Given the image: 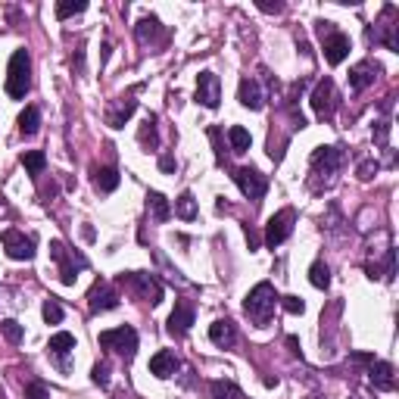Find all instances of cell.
Returning <instances> with one entry per match:
<instances>
[{
	"label": "cell",
	"mask_w": 399,
	"mask_h": 399,
	"mask_svg": "<svg viewBox=\"0 0 399 399\" xmlns=\"http://www.w3.org/2000/svg\"><path fill=\"white\" fill-rule=\"evenodd\" d=\"M309 399H325V396H309Z\"/></svg>",
	"instance_id": "bcb514c9"
},
{
	"label": "cell",
	"mask_w": 399,
	"mask_h": 399,
	"mask_svg": "<svg viewBox=\"0 0 399 399\" xmlns=\"http://www.w3.org/2000/svg\"><path fill=\"white\" fill-rule=\"evenodd\" d=\"M218 100H222V82H218V75L200 72L197 75V103H203L206 109H215Z\"/></svg>",
	"instance_id": "5bb4252c"
},
{
	"label": "cell",
	"mask_w": 399,
	"mask_h": 399,
	"mask_svg": "<svg viewBox=\"0 0 399 399\" xmlns=\"http://www.w3.org/2000/svg\"><path fill=\"white\" fill-rule=\"evenodd\" d=\"M369 381L374 384V390H396V374H393V365L390 362H378V359H371L369 362Z\"/></svg>",
	"instance_id": "e0dca14e"
},
{
	"label": "cell",
	"mask_w": 399,
	"mask_h": 399,
	"mask_svg": "<svg viewBox=\"0 0 399 399\" xmlns=\"http://www.w3.org/2000/svg\"><path fill=\"white\" fill-rule=\"evenodd\" d=\"M191 325H193V303H191V300L175 303V312L169 315V327H166V331H169L175 340H181L184 334L191 331Z\"/></svg>",
	"instance_id": "9a60e30c"
},
{
	"label": "cell",
	"mask_w": 399,
	"mask_h": 399,
	"mask_svg": "<svg viewBox=\"0 0 399 399\" xmlns=\"http://www.w3.org/2000/svg\"><path fill=\"white\" fill-rule=\"evenodd\" d=\"M343 147H318L315 153H312V178L309 184L315 181V178H325V184H331V178L337 175L343 169Z\"/></svg>",
	"instance_id": "5b68a950"
},
{
	"label": "cell",
	"mask_w": 399,
	"mask_h": 399,
	"mask_svg": "<svg viewBox=\"0 0 399 399\" xmlns=\"http://www.w3.org/2000/svg\"><path fill=\"white\" fill-rule=\"evenodd\" d=\"M175 215L184 218V222H193V218H197V200H193L191 191H184L181 197L175 200Z\"/></svg>",
	"instance_id": "4316f807"
},
{
	"label": "cell",
	"mask_w": 399,
	"mask_h": 399,
	"mask_svg": "<svg viewBox=\"0 0 399 399\" xmlns=\"http://www.w3.org/2000/svg\"><path fill=\"white\" fill-rule=\"evenodd\" d=\"M0 240H4V249L6 256L16 262H28L31 256H35V237H28V234L16 231V228H6L0 234Z\"/></svg>",
	"instance_id": "8fae6325"
},
{
	"label": "cell",
	"mask_w": 399,
	"mask_h": 399,
	"mask_svg": "<svg viewBox=\"0 0 399 399\" xmlns=\"http://www.w3.org/2000/svg\"><path fill=\"white\" fill-rule=\"evenodd\" d=\"M259 10H262V13H281L284 6H281V4H259Z\"/></svg>",
	"instance_id": "ee69618b"
},
{
	"label": "cell",
	"mask_w": 399,
	"mask_h": 399,
	"mask_svg": "<svg viewBox=\"0 0 399 399\" xmlns=\"http://www.w3.org/2000/svg\"><path fill=\"white\" fill-rule=\"evenodd\" d=\"M209 140H213V147H215V156H218V162L225 159V144H222V128H209Z\"/></svg>",
	"instance_id": "60d3db41"
},
{
	"label": "cell",
	"mask_w": 399,
	"mask_h": 399,
	"mask_svg": "<svg viewBox=\"0 0 399 399\" xmlns=\"http://www.w3.org/2000/svg\"><path fill=\"white\" fill-rule=\"evenodd\" d=\"M293 218H296L293 209H281V213H275V215L269 218V225H265V244H269L271 249L281 247L287 237H291V231H293Z\"/></svg>",
	"instance_id": "7c38bea8"
},
{
	"label": "cell",
	"mask_w": 399,
	"mask_h": 399,
	"mask_svg": "<svg viewBox=\"0 0 399 399\" xmlns=\"http://www.w3.org/2000/svg\"><path fill=\"white\" fill-rule=\"evenodd\" d=\"M91 381H94L97 387H109V365H106V362H97V365H94Z\"/></svg>",
	"instance_id": "8d00e7d4"
},
{
	"label": "cell",
	"mask_w": 399,
	"mask_h": 399,
	"mask_svg": "<svg viewBox=\"0 0 399 399\" xmlns=\"http://www.w3.org/2000/svg\"><path fill=\"white\" fill-rule=\"evenodd\" d=\"M275 306H278V293H275V287H271L269 281L256 284L253 291L247 293V300H244L247 318H249L253 325H259V327H265V325L271 322V315H275Z\"/></svg>",
	"instance_id": "6da1fadb"
},
{
	"label": "cell",
	"mask_w": 399,
	"mask_h": 399,
	"mask_svg": "<svg viewBox=\"0 0 399 399\" xmlns=\"http://www.w3.org/2000/svg\"><path fill=\"white\" fill-rule=\"evenodd\" d=\"M135 35H137V41L147 47V44H159L162 38H166V28L159 26V19H156V16H144V19L135 26Z\"/></svg>",
	"instance_id": "ffe728a7"
},
{
	"label": "cell",
	"mask_w": 399,
	"mask_h": 399,
	"mask_svg": "<svg viewBox=\"0 0 399 399\" xmlns=\"http://www.w3.org/2000/svg\"><path fill=\"white\" fill-rule=\"evenodd\" d=\"M84 10H88V4H84V0H60V4H57V19H69V16L84 13Z\"/></svg>",
	"instance_id": "d6a6232c"
},
{
	"label": "cell",
	"mask_w": 399,
	"mask_h": 399,
	"mask_svg": "<svg viewBox=\"0 0 399 399\" xmlns=\"http://www.w3.org/2000/svg\"><path fill=\"white\" fill-rule=\"evenodd\" d=\"M287 347H291V353L300 356V340H296V337H287Z\"/></svg>",
	"instance_id": "f6af8a7d"
},
{
	"label": "cell",
	"mask_w": 399,
	"mask_h": 399,
	"mask_svg": "<svg viewBox=\"0 0 399 399\" xmlns=\"http://www.w3.org/2000/svg\"><path fill=\"white\" fill-rule=\"evenodd\" d=\"M396 6H384V16H381V22H374V26H369V31H365V38H369V44H381L387 47V50L399 53V38H396Z\"/></svg>",
	"instance_id": "ba28073f"
},
{
	"label": "cell",
	"mask_w": 399,
	"mask_h": 399,
	"mask_svg": "<svg viewBox=\"0 0 399 399\" xmlns=\"http://www.w3.org/2000/svg\"><path fill=\"white\" fill-rule=\"evenodd\" d=\"M0 331H4V337L10 343H22V337H26V331H22L19 322H13V318H6V322H0Z\"/></svg>",
	"instance_id": "836d02e7"
},
{
	"label": "cell",
	"mask_w": 399,
	"mask_h": 399,
	"mask_svg": "<svg viewBox=\"0 0 399 399\" xmlns=\"http://www.w3.org/2000/svg\"><path fill=\"white\" fill-rule=\"evenodd\" d=\"M237 100H240V106H247V109H262V106H265V97H262L259 82H256V78H249V75L240 78Z\"/></svg>",
	"instance_id": "ac0fdd59"
},
{
	"label": "cell",
	"mask_w": 399,
	"mask_h": 399,
	"mask_svg": "<svg viewBox=\"0 0 399 399\" xmlns=\"http://www.w3.org/2000/svg\"><path fill=\"white\" fill-rule=\"evenodd\" d=\"M38 128H41V113H38V106H26L19 116V131L26 137H31V135H38Z\"/></svg>",
	"instance_id": "484cf974"
},
{
	"label": "cell",
	"mask_w": 399,
	"mask_h": 399,
	"mask_svg": "<svg viewBox=\"0 0 399 399\" xmlns=\"http://www.w3.org/2000/svg\"><path fill=\"white\" fill-rule=\"evenodd\" d=\"M94 175V187H97L100 193H113L116 187H119L122 181V175H119V169H113V166H103V169H94L91 172Z\"/></svg>",
	"instance_id": "cb8c5ba5"
},
{
	"label": "cell",
	"mask_w": 399,
	"mask_h": 399,
	"mask_svg": "<svg viewBox=\"0 0 399 399\" xmlns=\"http://www.w3.org/2000/svg\"><path fill=\"white\" fill-rule=\"evenodd\" d=\"M281 306H284V312H291V315H303L306 312V303L300 300V296H284V300H278Z\"/></svg>",
	"instance_id": "74e56055"
},
{
	"label": "cell",
	"mask_w": 399,
	"mask_h": 399,
	"mask_svg": "<svg viewBox=\"0 0 399 399\" xmlns=\"http://www.w3.org/2000/svg\"><path fill=\"white\" fill-rule=\"evenodd\" d=\"M234 181H237V187H240V193H244L247 200H253V203H259L262 197H265V191H269V178L262 175V172H256V169H249V166H244V169H234Z\"/></svg>",
	"instance_id": "30bf717a"
},
{
	"label": "cell",
	"mask_w": 399,
	"mask_h": 399,
	"mask_svg": "<svg viewBox=\"0 0 399 399\" xmlns=\"http://www.w3.org/2000/svg\"><path fill=\"white\" fill-rule=\"evenodd\" d=\"M75 349V337L69 331H60V334H53L50 343H47V353L50 356H57L60 359V369H66V356Z\"/></svg>",
	"instance_id": "7402d4cb"
},
{
	"label": "cell",
	"mask_w": 399,
	"mask_h": 399,
	"mask_svg": "<svg viewBox=\"0 0 399 399\" xmlns=\"http://www.w3.org/2000/svg\"><path fill=\"white\" fill-rule=\"evenodd\" d=\"M209 340L215 343V347H234V340H237V327H234L231 318H218V322L209 327Z\"/></svg>",
	"instance_id": "44dd1931"
},
{
	"label": "cell",
	"mask_w": 399,
	"mask_h": 399,
	"mask_svg": "<svg viewBox=\"0 0 399 399\" xmlns=\"http://www.w3.org/2000/svg\"><path fill=\"white\" fill-rule=\"evenodd\" d=\"M116 306H119V293L113 291V284H109V281L97 278L91 284V291H88V309L94 312V315H100V312H109Z\"/></svg>",
	"instance_id": "4fadbf2b"
},
{
	"label": "cell",
	"mask_w": 399,
	"mask_h": 399,
	"mask_svg": "<svg viewBox=\"0 0 399 399\" xmlns=\"http://www.w3.org/2000/svg\"><path fill=\"white\" fill-rule=\"evenodd\" d=\"M312 109H315V116L322 122H331L334 113H337L340 106V94H337V84H334V78H322V82L315 84V91H312Z\"/></svg>",
	"instance_id": "52a82bcc"
},
{
	"label": "cell",
	"mask_w": 399,
	"mask_h": 399,
	"mask_svg": "<svg viewBox=\"0 0 399 399\" xmlns=\"http://www.w3.org/2000/svg\"><path fill=\"white\" fill-rule=\"evenodd\" d=\"M26 399H50V390H47L41 381H31L26 387Z\"/></svg>",
	"instance_id": "ab89813d"
},
{
	"label": "cell",
	"mask_w": 399,
	"mask_h": 399,
	"mask_svg": "<svg viewBox=\"0 0 399 399\" xmlns=\"http://www.w3.org/2000/svg\"><path fill=\"white\" fill-rule=\"evenodd\" d=\"M19 162H22V166H26L35 178L44 175V169H47V156H44L41 150H26V153L19 156Z\"/></svg>",
	"instance_id": "83f0119b"
},
{
	"label": "cell",
	"mask_w": 399,
	"mask_h": 399,
	"mask_svg": "<svg viewBox=\"0 0 399 399\" xmlns=\"http://www.w3.org/2000/svg\"><path fill=\"white\" fill-rule=\"evenodd\" d=\"M100 347L113 349L116 356H122L125 362H131L135 353H137V331H135V327H128V325L113 327V331H103V334H100Z\"/></svg>",
	"instance_id": "8992f818"
},
{
	"label": "cell",
	"mask_w": 399,
	"mask_h": 399,
	"mask_svg": "<svg viewBox=\"0 0 399 399\" xmlns=\"http://www.w3.org/2000/svg\"><path fill=\"white\" fill-rule=\"evenodd\" d=\"M315 31H318V38L325 41V60L331 62V66H340V62L349 57V38L343 35V31H337V26L327 22V19H318Z\"/></svg>",
	"instance_id": "3957f363"
},
{
	"label": "cell",
	"mask_w": 399,
	"mask_h": 399,
	"mask_svg": "<svg viewBox=\"0 0 399 399\" xmlns=\"http://www.w3.org/2000/svg\"><path fill=\"white\" fill-rule=\"evenodd\" d=\"M378 72H381V66L374 60H362L359 66H353V72H349V84H353V91H365L369 84H374Z\"/></svg>",
	"instance_id": "d6986e66"
},
{
	"label": "cell",
	"mask_w": 399,
	"mask_h": 399,
	"mask_svg": "<svg viewBox=\"0 0 399 399\" xmlns=\"http://www.w3.org/2000/svg\"><path fill=\"white\" fill-rule=\"evenodd\" d=\"M371 137H374V144L384 147V150H387V144H390V122H374Z\"/></svg>",
	"instance_id": "d590c367"
},
{
	"label": "cell",
	"mask_w": 399,
	"mask_h": 399,
	"mask_svg": "<svg viewBox=\"0 0 399 399\" xmlns=\"http://www.w3.org/2000/svg\"><path fill=\"white\" fill-rule=\"evenodd\" d=\"M119 281L122 284H128L137 296H144L150 306H159L162 303V284L153 275H147V271H122Z\"/></svg>",
	"instance_id": "9c48e42d"
},
{
	"label": "cell",
	"mask_w": 399,
	"mask_h": 399,
	"mask_svg": "<svg viewBox=\"0 0 399 399\" xmlns=\"http://www.w3.org/2000/svg\"><path fill=\"white\" fill-rule=\"evenodd\" d=\"M309 281H312V287H318V291H327V284H331V269L318 259V262H312V269H309Z\"/></svg>",
	"instance_id": "4dcf8cb0"
},
{
	"label": "cell",
	"mask_w": 399,
	"mask_h": 399,
	"mask_svg": "<svg viewBox=\"0 0 399 399\" xmlns=\"http://www.w3.org/2000/svg\"><path fill=\"white\" fill-rule=\"evenodd\" d=\"M381 172V162H374V159H365L362 166H359V181H371L374 175Z\"/></svg>",
	"instance_id": "f35d334b"
},
{
	"label": "cell",
	"mask_w": 399,
	"mask_h": 399,
	"mask_svg": "<svg viewBox=\"0 0 399 399\" xmlns=\"http://www.w3.org/2000/svg\"><path fill=\"white\" fill-rule=\"evenodd\" d=\"M147 209H150V215H153V222H169L172 218V206H169V200L162 197V193H150L147 197Z\"/></svg>",
	"instance_id": "d4e9b609"
},
{
	"label": "cell",
	"mask_w": 399,
	"mask_h": 399,
	"mask_svg": "<svg viewBox=\"0 0 399 399\" xmlns=\"http://www.w3.org/2000/svg\"><path fill=\"white\" fill-rule=\"evenodd\" d=\"M244 234H247V244H249V249H256L259 247V234H256L249 225H244Z\"/></svg>",
	"instance_id": "7bdbcfd3"
},
{
	"label": "cell",
	"mask_w": 399,
	"mask_h": 399,
	"mask_svg": "<svg viewBox=\"0 0 399 399\" xmlns=\"http://www.w3.org/2000/svg\"><path fill=\"white\" fill-rule=\"evenodd\" d=\"M159 169H162V172H175V169H178L175 156H172V153H162V156H159Z\"/></svg>",
	"instance_id": "b9f144b4"
},
{
	"label": "cell",
	"mask_w": 399,
	"mask_h": 399,
	"mask_svg": "<svg viewBox=\"0 0 399 399\" xmlns=\"http://www.w3.org/2000/svg\"><path fill=\"white\" fill-rule=\"evenodd\" d=\"M175 371H178V359L172 349H159V353L150 359V374H156V378H172Z\"/></svg>",
	"instance_id": "603a6c76"
},
{
	"label": "cell",
	"mask_w": 399,
	"mask_h": 399,
	"mask_svg": "<svg viewBox=\"0 0 399 399\" xmlns=\"http://www.w3.org/2000/svg\"><path fill=\"white\" fill-rule=\"evenodd\" d=\"M228 140H231V150L234 153H247L249 144H253V137H249L247 128H240V125H234V128L228 131Z\"/></svg>",
	"instance_id": "1f68e13d"
},
{
	"label": "cell",
	"mask_w": 399,
	"mask_h": 399,
	"mask_svg": "<svg viewBox=\"0 0 399 399\" xmlns=\"http://www.w3.org/2000/svg\"><path fill=\"white\" fill-rule=\"evenodd\" d=\"M135 109H137V100L135 97H119V100H113V106L106 109V125L109 128H122L125 122L135 116Z\"/></svg>",
	"instance_id": "2e32d148"
},
{
	"label": "cell",
	"mask_w": 399,
	"mask_h": 399,
	"mask_svg": "<svg viewBox=\"0 0 399 399\" xmlns=\"http://www.w3.org/2000/svg\"><path fill=\"white\" fill-rule=\"evenodd\" d=\"M213 399H247V393L234 381H213Z\"/></svg>",
	"instance_id": "f1b7e54d"
},
{
	"label": "cell",
	"mask_w": 399,
	"mask_h": 399,
	"mask_svg": "<svg viewBox=\"0 0 399 399\" xmlns=\"http://www.w3.org/2000/svg\"><path fill=\"white\" fill-rule=\"evenodd\" d=\"M50 259L60 265V281L62 284H75L78 271L88 269V259H84L82 253H75V249H69L62 240H53L50 244Z\"/></svg>",
	"instance_id": "277c9868"
},
{
	"label": "cell",
	"mask_w": 399,
	"mask_h": 399,
	"mask_svg": "<svg viewBox=\"0 0 399 399\" xmlns=\"http://www.w3.org/2000/svg\"><path fill=\"white\" fill-rule=\"evenodd\" d=\"M31 88V57L28 50H16L6 66V94L13 100H22Z\"/></svg>",
	"instance_id": "7a4b0ae2"
},
{
	"label": "cell",
	"mask_w": 399,
	"mask_h": 399,
	"mask_svg": "<svg viewBox=\"0 0 399 399\" xmlns=\"http://www.w3.org/2000/svg\"><path fill=\"white\" fill-rule=\"evenodd\" d=\"M41 312H44V322H47V325H60V322H62V306H60L57 300H53V296L44 303Z\"/></svg>",
	"instance_id": "e575fe53"
},
{
	"label": "cell",
	"mask_w": 399,
	"mask_h": 399,
	"mask_svg": "<svg viewBox=\"0 0 399 399\" xmlns=\"http://www.w3.org/2000/svg\"><path fill=\"white\" fill-rule=\"evenodd\" d=\"M137 140L147 147V150H156V144H159V135H156V116H147L144 125H140L137 131Z\"/></svg>",
	"instance_id": "f546056e"
}]
</instances>
